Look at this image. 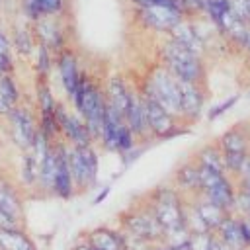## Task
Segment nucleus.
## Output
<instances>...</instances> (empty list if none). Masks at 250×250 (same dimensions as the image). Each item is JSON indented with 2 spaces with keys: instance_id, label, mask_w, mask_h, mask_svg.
<instances>
[{
  "instance_id": "1",
  "label": "nucleus",
  "mask_w": 250,
  "mask_h": 250,
  "mask_svg": "<svg viewBox=\"0 0 250 250\" xmlns=\"http://www.w3.org/2000/svg\"><path fill=\"white\" fill-rule=\"evenodd\" d=\"M119 229L125 234L127 250H150L152 246L162 244V227L158 225L150 205L143 197V201H133L119 213Z\"/></svg>"
},
{
  "instance_id": "2",
  "label": "nucleus",
  "mask_w": 250,
  "mask_h": 250,
  "mask_svg": "<svg viewBox=\"0 0 250 250\" xmlns=\"http://www.w3.org/2000/svg\"><path fill=\"white\" fill-rule=\"evenodd\" d=\"M70 105L84 119L94 139H98L105 113V94H104V84L96 74H92L90 70L82 72L78 86L70 98Z\"/></svg>"
},
{
  "instance_id": "3",
  "label": "nucleus",
  "mask_w": 250,
  "mask_h": 250,
  "mask_svg": "<svg viewBox=\"0 0 250 250\" xmlns=\"http://www.w3.org/2000/svg\"><path fill=\"white\" fill-rule=\"evenodd\" d=\"M158 62H162L180 82H207L205 57L186 49L168 35H164V41L158 47Z\"/></svg>"
},
{
  "instance_id": "4",
  "label": "nucleus",
  "mask_w": 250,
  "mask_h": 250,
  "mask_svg": "<svg viewBox=\"0 0 250 250\" xmlns=\"http://www.w3.org/2000/svg\"><path fill=\"white\" fill-rule=\"evenodd\" d=\"M135 86L141 96L154 100L166 111L180 117V82L162 62H152Z\"/></svg>"
},
{
  "instance_id": "5",
  "label": "nucleus",
  "mask_w": 250,
  "mask_h": 250,
  "mask_svg": "<svg viewBox=\"0 0 250 250\" xmlns=\"http://www.w3.org/2000/svg\"><path fill=\"white\" fill-rule=\"evenodd\" d=\"M145 199L150 205L164 234L176 232L180 229H188L186 227V197L172 184H162V186L152 188L145 195Z\"/></svg>"
},
{
  "instance_id": "6",
  "label": "nucleus",
  "mask_w": 250,
  "mask_h": 250,
  "mask_svg": "<svg viewBox=\"0 0 250 250\" xmlns=\"http://www.w3.org/2000/svg\"><path fill=\"white\" fill-rule=\"evenodd\" d=\"M96 145H100L105 152L119 154L125 160V158H135L141 143L137 141V137L133 135L129 125L125 123V117L105 104L104 123H102L100 135L96 139Z\"/></svg>"
},
{
  "instance_id": "7",
  "label": "nucleus",
  "mask_w": 250,
  "mask_h": 250,
  "mask_svg": "<svg viewBox=\"0 0 250 250\" xmlns=\"http://www.w3.org/2000/svg\"><path fill=\"white\" fill-rule=\"evenodd\" d=\"M217 146L223 154L227 174H230L234 180L240 176L248 156H250V131L244 123H236L229 127L217 141Z\"/></svg>"
},
{
  "instance_id": "8",
  "label": "nucleus",
  "mask_w": 250,
  "mask_h": 250,
  "mask_svg": "<svg viewBox=\"0 0 250 250\" xmlns=\"http://www.w3.org/2000/svg\"><path fill=\"white\" fill-rule=\"evenodd\" d=\"M236 189H238L236 180L230 174L199 166V195L211 199L225 211L232 213L236 201Z\"/></svg>"
},
{
  "instance_id": "9",
  "label": "nucleus",
  "mask_w": 250,
  "mask_h": 250,
  "mask_svg": "<svg viewBox=\"0 0 250 250\" xmlns=\"http://www.w3.org/2000/svg\"><path fill=\"white\" fill-rule=\"evenodd\" d=\"M68 166L76 193L92 189L98 182V172H100V154L96 145L68 146Z\"/></svg>"
},
{
  "instance_id": "10",
  "label": "nucleus",
  "mask_w": 250,
  "mask_h": 250,
  "mask_svg": "<svg viewBox=\"0 0 250 250\" xmlns=\"http://www.w3.org/2000/svg\"><path fill=\"white\" fill-rule=\"evenodd\" d=\"M6 123H8L6 129H8V137H10L12 145L20 152L27 150L33 145L35 135L39 131L35 109H31L27 104L21 102L10 109V113L6 115Z\"/></svg>"
},
{
  "instance_id": "11",
  "label": "nucleus",
  "mask_w": 250,
  "mask_h": 250,
  "mask_svg": "<svg viewBox=\"0 0 250 250\" xmlns=\"http://www.w3.org/2000/svg\"><path fill=\"white\" fill-rule=\"evenodd\" d=\"M141 98H143V104H145L146 125H148V133H150L152 141L154 139L156 141H166V139L178 137V135H182L186 131L188 125L178 115L166 111L160 104H156L150 98H145V96H141Z\"/></svg>"
},
{
  "instance_id": "12",
  "label": "nucleus",
  "mask_w": 250,
  "mask_h": 250,
  "mask_svg": "<svg viewBox=\"0 0 250 250\" xmlns=\"http://www.w3.org/2000/svg\"><path fill=\"white\" fill-rule=\"evenodd\" d=\"M135 21L152 33L168 35L186 16L172 6H146V8H135Z\"/></svg>"
},
{
  "instance_id": "13",
  "label": "nucleus",
  "mask_w": 250,
  "mask_h": 250,
  "mask_svg": "<svg viewBox=\"0 0 250 250\" xmlns=\"http://www.w3.org/2000/svg\"><path fill=\"white\" fill-rule=\"evenodd\" d=\"M57 121L61 129V139L68 146L96 145V139L88 129V125L84 123V119L74 109H68V105H64L62 102H59L57 105Z\"/></svg>"
},
{
  "instance_id": "14",
  "label": "nucleus",
  "mask_w": 250,
  "mask_h": 250,
  "mask_svg": "<svg viewBox=\"0 0 250 250\" xmlns=\"http://www.w3.org/2000/svg\"><path fill=\"white\" fill-rule=\"evenodd\" d=\"M74 195H76V188L68 166V145L62 139H55V174L51 184V197L66 201L72 199Z\"/></svg>"
},
{
  "instance_id": "15",
  "label": "nucleus",
  "mask_w": 250,
  "mask_h": 250,
  "mask_svg": "<svg viewBox=\"0 0 250 250\" xmlns=\"http://www.w3.org/2000/svg\"><path fill=\"white\" fill-rule=\"evenodd\" d=\"M55 70H57V76H59V84L64 92V98L70 102V98H72V94L78 86V80L84 72L80 57L76 55V51L66 47L61 53H57L55 55Z\"/></svg>"
},
{
  "instance_id": "16",
  "label": "nucleus",
  "mask_w": 250,
  "mask_h": 250,
  "mask_svg": "<svg viewBox=\"0 0 250 250\" xmlns=\"http://www.w3.org/2000/svg\"><path fill=\"white\" fill-rule=\"evenodd\" d=\"M61 18L62 16H51V18H41V20H37V21L31 23V29H33V35H35L37 45L47 47L55 55L68 47L64 23H62Z\"/></svg>"
},
{
  "instance_id": "17",
  "label": "nucleus",
  "mask_w": 250,
  "mask_h": 250,
  "mask_svg": "<svg viewBox=\"0 0 250 250\" xmlns=\"http://www.w3.org/2000/svg\"><path fill=\"white\" fill-rule=\"evenodd\" d=\"M215 234L232 250H250V223L234 211L223 219Z\"/></svg>"
},
{
  "instance_id": "18",
  "label": "nucleus",
  "mask_w": 250,
  "mask_h": 250,
  "mask_svg": "<svg viewBox=\"0 0 250 250\" xmlns=\"http://www.w3.org/2000/svg\"><path fill=\"white\" fill-rule=\"evenodd\" d=\"M205 100H207L205 84L180 82V119L186 125L195 123L205 109Z\"/></svg>"
},
{
  "instance_id": "19",
  "label": "nucleus",
  "mask_w": 250,
  "mask_h": 250,
  "mask_svg": "<svg viewBox=\"0 0 250 250\" xmlns=\"http://www.w3.org/2000/svg\"><path fill=\"white\" fill-rule=\"evenodd\" d=\"M104 94H105V104L113 107L117 113L125 115V109L129 105L131 94L135 92V82L129 80L123 72H111L104 78Z\"/></svg>"
},
{
  "instance_id": "20",
  "label": "nucleus",
  "mask_w": 250,
  "mask_h": 250,
  "mask_svg": "<svg viewBox=\"0 0 250 250\" xmlns=\"http://www.w3.org/2000/svg\"><path fill=\"white\" fill-rule=\"evenodd\" d=\"M186 199L199 195V164L195 162L193 156L182 160L176 170L172 172V182H170Z\"/></svg>"
},
{
  "instance_id": "21",
  "label": "nucleus",
  "mask_w": 250,
  "mask_h": 250,
  "mask_svg": "<svg viewBox=\"0 0 250 250\" xmlns=\"http://www.w3.org/2000/svg\"><path fill=\"white\" fill-rule=\"evenodd\" d=\"M168 37H172L174 41H178L180 45H184L186 49H189V51H193V53H197V55H201V57H205V53H207V49H209L203 31L197 27V23L189 21L188 18H184V20L168 33Z\"/></svg>"
},
{
  "instance_id": "22",
  "label": "nucleus",
  "mask_w": 250,
  "mask_h": 250,
  "mask_svg": "<svg viewBox=\"0 0 250 250\" xmlns=\"http://www.w3.org/2000/svg\"><path fill=\"white\" fill-rule=\"evenodd\" d=\"M125 123L129 125V129L133 131V135L137 137L139 143H148L152 141L150 139V133H148V125H146V113H145V104H143V98L135 86V92L131 94V100H129V105L125 109Z\"/></svg>"
},
{
  "instance_id": "23",
  "label": "nucleus",
  "mask_w": 250,
  "mask_h": 250,
  "mask_svg": "<svg viewBox=\"0 0 250 250\" xmlns=\"http://www.w3.org/2000/svg\"><path fill=\"white\" fill-rule=\"evenodd\" d=\"M82 236L98 250H125L127 248V240L121 229H111V227L102 225V227H94L86 230Z\"/></svg>"
},
{
  "instance_id": "24",
  "label": "nucleus",
  "mask_w": 250,
  "mask_h": 250,
  "mask_svg": "<svg viewBox=\"0 0 250 250\" xmlns=\"http://www.w3.org/2000/svg\"><path fill=\"white\" fill-rule=\"evenodd\" d=\"M186 201L189 203V207L197 213V217L203 221V225H205L211 232H215L217 227L223 223V219L229 215V211H225L223 207H219L217 203H213L211 199H207V197H203V195L188 197Z\"/></svg>"
},
{
  "instance_id": "25",
  "label": "nucleus",
  "mask_w": 250,
  "mask_h": 250,
  "mask_svg": "<svg viewBox=\"0 0 250 250\" xmlns=\"http://www.w3.org/2000/svg\"><path fill=\"white\" fill-rule=\"evenodd\" d=\"M64 8H66V0H21V12L31 23L41 18L62 16Z\"/></svg>"
},
{
  "instance_id": "26",
  "label": "nucleus",
  "mask_w": 250,
  "mask_h": 250,
  "mask_svg": "<svg viewBox=\"0 0 250 250\" xmlns=\"http://www.w3.org/2000/svg\"><path fill=\"white\" fill-rule=\"evenodd\" d=\"M0 211H4L8 217H12L20 225H23V217H25L23 197H21L20 189L14 184H10L8 180L0 186Z\"/></svg>"
},
{
  "instance_id": "27",
  "label": "nucleus",
  "mask_w": 250,
  "mask_h": 250,
  "mask_svg": "<svg viewBox=\"0 0 250 250\" xmlns=\"http://www.w3.org/2000/svg\"><path fill=\"white\" fill-rule=\"evenodd\" d=\"M0 250H37V246L25 232V227H2Z\"/></svg>"
},
{
  "instance_id": "28",
  "label": "nucleus",
  "mask_w": 250,
  "mask_h": 250,
  "mask_svg": "<svg viewBox=\"0 0 250 250\" xmlns=\"http://www.w3.org/2000/svg\"><path fill=\"white\" fill-rule=\"evenodd\" d=\"M10 41H12V49H14V55L16 57H20V59H31L33 57L35 47H37V41H35V35H33V29L31 27L16 25L12 29Z\"/></svg>"
},
{
  "instance_id": "29",
  "label": "nucleus",
  "mask_w": 250,
  "mask_h": 250,
  "mask_svg": "<svg viewBox=\"0 0 250 250\" xmlns=\"http://www.w3.org/2000/svg\"><path fill=\"white\" fill-rule=\"evenodd\" d=\"M195 162L199 166H205V168H213V170H219V172H227L225 168V160H223V154L217 146V143H207L203 146H199L193 154Z\"/></svg>"
},
{
  "instance_id": "30",
  "label": "nucleus",
  "mask_w": 250,
  "mask_h": 250,
  "mask_svg": "<svg viewBox=\"0 0 250 250\" xmlns=\"http://www.w3.org/2000/svg\"><path fill=\"white\" fill-rule=\"evenodd\" d=\"M31 59H33L35 76H37L39 80H49V74H51V70L55 68V53L49 51V49L43 47V45H37Z\"/></svg>"
},
{
  "instance_id": "31",
  "label": "nucleus",
  "mask_w": 250,
  "mask_h": 250,
  "mask_svg": "<svg viewBox=\"0 0 250 250\" xmlns=\"http://www.w3.org/2000/svg\"><path fill=\"white\" fill-rule=\"evenodd\" d=\"M14 49L10 41V33L0 27V78L14 72Z\"/></svg>"
},
{
  "instance_id": "32",
  "label": "nucleus",
  "mask_w": 250,
  "mask_h": 250,
  "mask_svg": "<svg viewBox=\"0 0 250 250\" xmlns=\"http://www.w3.org/2000/svg\"><path fill=\"white\" fill-rule=\"evenodd\" d=\"M133 4V8H146V6H172V8H178L184 16L191 14L189 12V6H188V0H129Z\"/></svg>"
},
{
  "instance_id": "33",
  "label": "nucleus",
  "mask_w": 250,
  "mask_h": 250,
  "mask_svg": "<svg viewBox=\"0 0 250 250\" xmlns=\"http://www.w3.org/2000/svg\"><path fill=\"white\" fill-rule=\"evenodd\" d=\"M238 102V94H232V96H229L227 100H223L221 104H217V105H213L209 111H207V119L209 121H213V119H217V117H221L225 111H229L234 104Z\"/></svg>"
},
{
  "instance_id": "34",
  "label": "nucleus",
  "mask_w": 250,
  "mask_h": 250,
  "mask_svg": "<svg viewBox=\"0 0 250 250\" xmlns=\"http://www.w3.org/2000/svg\"><path fill=\"white\" fill-rule=\"evenodd\" d=\"M207 250H232V248H230V246H227V244H225V242H223V240H221V238L215 234Z\"/></svg>"
},
{
  "instance_id": "35",
  "label": "nucleus",
  "mask_w": 250,
  "mask_h": 250,
  "mask_svg": "<svg viewBox=\"0 0 250 250\" xmlns=\"http://www.w3.org/2000/svg\"><path fill=\"white\" fill-rule=\"evenodd\" d=\"M244 51L250 55V33H248V37H246V43H244Z\"/></svg>"
},
{
  "instance_id": "36",
  "label": "nucleus",
  "mask_w": 250,
  "mask_h": 250,
  "mask_svg": "<svg viewBox=\"0 0 250 250\" xmlns=\"http://www.w3.org/2000/svg\"><path fill=\"white\" fill-rule=\"evenodd\" d=\"M150 250H172V248H168V246H164V244H158V246H152Z\"/></svg>"
},
{
  "instance_id": "37",
  "label": "nucleus",
  "mask_w": 250,
  "mask_h": 250,
  "mask_svg": "<svg viewBox=\"0 0 250 250\" xmlns=\"http://www.w3.org/2000/svg\"><path fill=\"white\" fill-rule=\"evenodd\" d=\"M6 4V0H0V10H2V6Z\"/></svg>"
},
{
  "instance_id": "38",
  "label": "nucleus",
  "mask_w": 250,
  "mask_h": 250,
  "mask_svg": "<svg viewBox=\"0 0 250 250\" xmlns=\"http://www.w3.org/2000/svg\"><path fill=\"white\" fill-rule=\"evenodd\" d=\"M0 158H2V141H0Z\"/></svg>"
}]
</instances>
